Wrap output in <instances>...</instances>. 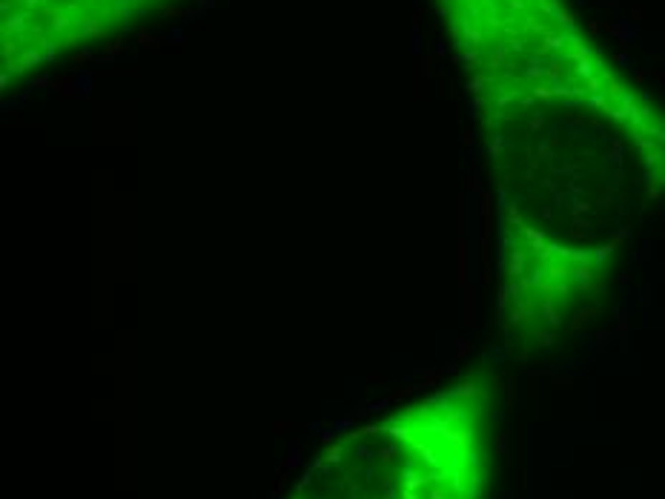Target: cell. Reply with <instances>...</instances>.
I'll list each match as a JSON object with an SVG mask.
<instances>
[{"mask_svg": "<svg viewBox=\"0 0 665 499\" xmlns=\"http://www.w3.org/2000/svg\"><path fill=\"white\" fill-rule=\"evenodd\" d=\"M164 0H3L6 75L109 37Z\"/></svg>", "mask_w": 665, "mask_h": 499, "instance_id": "obj_2", "label": "cell"}, {"mask_svg": "<svg viewBox=\"0 0 665 499\" xmlns=\"http://www.w3.org/2000/svg\"><path fill=\"white\" fill-rule=\"evenodd\" d=\"M493 399L465 379L341 433L287 499H484Z\"/></svg>", "mask_w": 665, "mask_h": 499, "instance_id": "obj_1", "label": "cell"}]
</instances>
